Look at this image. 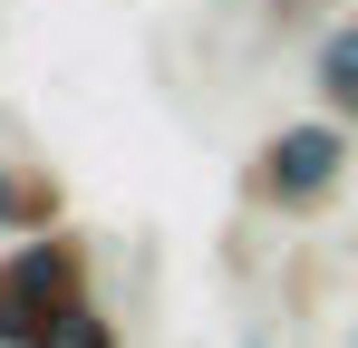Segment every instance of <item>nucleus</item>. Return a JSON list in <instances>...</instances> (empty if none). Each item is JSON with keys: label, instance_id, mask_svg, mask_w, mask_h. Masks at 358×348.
<instances>
[{"label": "nucleus", "instance_id": "obj_1", "mask_svg": "<svg viewBox=\"0 0 358 348\" xmlns=\"http://www.w3.org/2000/svg\"><path fill=\"white\" fill-rule=\"evenodd\" d=\"M349 165H358V126L339 116H281L252 155H242V203L262 223H310L349 194Z\"/></svg>", "mask_w": 358, "mask_h": 348}, {"label": "nucleus", "instance_id": "obj_2", "mask_svg": "<svg viewBox=\"0 0 358 348\" xmlns=\"http://www.w3.org/2000/svg\"><path fill=\"white\" fill-rule=\"evenodd\" d=\"M78 300H97V252L87 232L39 223L0 242V348H39Z\"/></svg>", "mask_w": 358, "mask_h": 348}, {"label": "nucleus", "instance_id": "obj_3", "mask_svg": "<svg viewBox=\"0 0 358 348\" xmlns=\"http://www.w3.org/2000/svg\"><path fill=\"white\" fill-rule=\"evenodd\" d=\"M310 97H320V116L358 126V0H349V20L320 29V49H310Z\"/></svg>", "mask_w": 358, "mask_h": 348}, {"label": "nucleus", "instance_id": "obj_4", "mask_svg": "<svg viewBox=\"0 0 358 348\" xmlns=\"http://www.w3.org/2000/svg\"><path fill=\"white\" fill-rule=\"evenodd\" d=\"M39 223H59V174L29 165V155H0V242L39 232Z\"/></svg>", "mask_w": 358, "mask_h": 348}, {"label": "nucleus", "instance_id": "obj_5", "mask_svg": "<svg viewBox=\"0 0 358 348\" xmlns=\"http://www.w3.org/2000/svg\"><path fill=\"white\" fill-rule=\"evenodd\" d=\"M39 348H126V329L107 319V300H78V310H68V319H59Z\"/></svg>", "mask_w": 358, "mask_h": 348}, {"label": "nucleus", "instance_id": "obj_6", "mask_svg": "<svg viewBox=\"0 0 358 348\" xmlns=\"http://www.w3.org/2000/svg\"><path fill=\"white\" fill-rule=\"evenodd\" d=\"M310 10H329V0H281V20H310Z\"/></svg>", "mask_w": 358, "mask_h": 348}]
</instances>
